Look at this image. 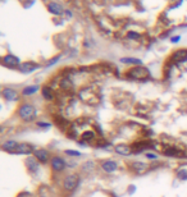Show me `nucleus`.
<instances>
[{"label":"nucleus","instance_id":"f257e3e1","mask_svg":"<svg viewBox=\"0 0 187 197\" xmlns=\"http://www.w3.org/2000/svg\"><path fill=\"white\" fill-rule=\"evenodd\" d=\"M17 114L21 118V121L23 122H31L35 119L36 117V108L32 104H28V102H24V104L19 105L18 110H17Z\"/></svg>","mask_w":187,"mask_h":197},{"label":"nucleus","instance_id":"f03ea898","mask_svg":"<svg viewBox=\"0 0 187 197\" xmlns=\"http://www.w3.org/2000/svg\"><path fill=\"white\" fill-rule=\"evenodd\" d=\"M126 76L128 78L132 80H137V81H143L150 77V72L146 67H142V65H137V67H133L131 69L126 73Z\"/></svg>","mask_w":187,"mask_h":197},{"label":"nucleus","instance_id":"7ed1b4c3","mask_svg":"<svg viewBox=\"0 0 187 197\" xmlns=\"http://www.w3.org/2000/svg\"><path fill=\"white\" fill-rule=\"evenodd\" d=\"M80 186V175L78 174H68L65 175L63 181V188L67 192H73L74 190H77V187Z\"/></svg>","mask_w":187,"mask_h":197},{"label":"nucleus","instance_id":"20e7f679","mask_svg":"<svg viewBox=\"0 0 187 197\" xmlns=\"http://www.w3.org/2000/svg\"><path fill=\"white\" fill-rule=\"evenodd\" d=\"M33 158H35L39 162H41V164H46L48 161H50L52 159H50V154L46 149H42V147H39V149H35L33 150Z\"/></svg>","mask_w":187,"mask_h":197},{"label":"nucleus","instance_id":"39448f33","mask_svg":"<svg viewBox=\"0 0 187 197\" xmlns=\"http://www.w3.org/2000/svg\"><path fill=\"white\" fill-rule=\"evenodd\" d=\"M50 165L54 172H63L67 168V162L62 156H53L50 160Z\"/></svg>","mask_w":187,"mask_h":197},{"label":"nucleus","instance_id":"423d86ee","mask_svg":"<svg viewBox=\"0 0 187 197\" xmlns=\"http://www.w3.org/2000/svg\"><path fill=\"white\" fill-rule=\"evenodd\" d=\"M33 150L35 149L30 143H19L15 147V150L12 151L10 154H14V155H28V154H33Z\"/></svg>","mask_w":187,"mask_h":197},{"label":"nucleus","instance_id":"0eeeda50","mask_svg":"<svg viewBox=\"0 0 187 197\" xmlns=\"http://www.w3.org/2000/svg\"><path fill=\"white\" fill-rule=\"evenodd\" d=\"M2 95H3V97H4L5 100H8V101H17V100L19 99L18 92H17L14 88H10V87L3 88Z\"/></svg>","mask_w":187,"mask_h":197},{"label":"nucleus","instance_id":"6e6552de","mask_svg":"<svg viewBox=\"0 0 187 197\" xmlns=\"http://www.w3.org/2000/svg\"><path fill=\"white\" fill-rule=\"evenodd\" d=\"M114 151L118 154V155H123V156H130L133 154V147L132 146H128V145H117L114 147Z\"/></svg>","mask_w":187,"mask_h":197},{"label":"nucleus","instance_id":"1a4fd4ad","mask_svg":"<svg viewBox=\"0 0 187 197\" xmlns=\"http://www.w3.org/2000/svg\"><path fill=\"white\" fill-rule=\"evenodd\" d=\"M101 169H103V172L110 174V173H114L118 169V164L114 160H105L101 162Z\"/></svg>","mask_w":187,"mask_h":197},{"label":"nucleus","instance_id":"9d476101","mask_svg":"<svg viewBox=\"0 0 187 197\" xmlns=\"http://www.w3.org/2000/svg\"><path fill=\"white\" fill-rule=\"evenodd\" d=\"M3 64L5 65V67H9V68H14V67H18V65H21L19 64V59L17 58V56H14V55H5L4 58H3Z\"/></svg>","mask_w":187,"mask_h":197},{"label":"nucleus","instance_id":"9b49d317","mask_svg":"<svg viewBox=\"0 0 187 197\" xmlns=\"http://www.w3.org/2000/svg\"><path fill=\"white\" fill-rule=\"evenodd\" d=\"M18 68H19V71H21L22 73H31V72H33V71L37 69L39 64L31 63V62H26V63H22Z\"/></svg>","mask_w":187,"mask_h":197},{"label":"nucleus","instance_id":"f8f14e48","mask_svg":"<svg viewBox=\"0 0 187 197\" xmlns=\"http://www.w3.org/2000/svg\"><path fill=\"white\" fill-rule=\"evenodd\" d=\"M18 145H19V142L13 141V140H8V141H5V142L2 143V149H3V151L8 152V154H10L12 151L15 150V147L18 146Z\"/></svg>","mask_w":187,"mask_h":197},{"label":"nucleus","instance_id":"ddd939ff","mask_svg":"<svg viewBox=\"0 0 187 197\" xmlns=\"http://www.w3.org/2000/svg\"><path fill=\"white\" fill-rule=\"evenodd\" d=\"M39 164H40V162L35 158H27L26 159V165L30 169V172H32V173H37L39 172Z\"/></svg>","mask_w":187,"mask_h":197},{"label":"nucleus","instance_id":"4468645a","mask_svg":"<svg viewBox=\"0 0 187 197\" xmlns=\"http://www.w3.org/2000/svg\"><path fill=\"white\" fill-rule=\"evenodd\" d=\"M81 140L83 142H92L96 140V133L95 131L92 129H89V131H85L82 134H81Z\"/></svg>","mask_w":187,"mask_h":197},{"label":"nucleus","instance_id":"2eb2a0df","mask_svg":"<svg viewBox=\"0 0 187 197\" xmlns=\"http://www.w3.org/2000/svg\"><path fill=\"white\" fill-rule=\"evenodd\" d=\"M163 154L165 156H172V158H181L183 156V152L178 149H174V147H167V150L163 151Z\"/></svg>","mask_w":187,"mask_h":197},{"label":"nucleus","instance_id":"dca6fc26","mask_svg":"<svg viewBox=\"0 0 187 197\" xmlns=\"http://www.w3.org/2000/svg\"><path fill=\"white\" fill-rule=\"evenodd\" d=\"M131 166L135 172H139V173L145 172V170H148V168H149V165L145 164V162H142V161H133L131 164Z\"/></svg>","mask_w":187,"mask_h":197},{"label":"nucleus","instance_id":"f3484780","mask_svg":"<svg viewBox=\"0 0 187 197\" xmlns=\"http://www.w3.org/2000/svg\"><path fill=\"white\" fill-rule=\"evenodd\" d=\"M41 93H42V97H44L45 100L48 101H52L54 99V92L52 90V87H49V86H44L41 88Z\"/></svg>","mask_w":187,"mask_h":197},{"label":"nucleus","instance_id":"a211bd4d","mask_svg":"<svg viewBox=\"0 0 187 197\" xmlns=\"http://www.w3.org/2000/svg\"><path fill=\"white\" fill-rule=\"evenodd\" d=\"M39 90H40V86H37V84H33V86H27V87H24L22 90V95L23 96H31V95H33V93H36Z\"/></svg>","mask_w":187,"mask_h":197},{"label":"nucleus","instance_id":"6ab92c4d","mask_svg":"<svg viewBox=\"0 0 187 197\" xmlns=\"http://www.w3.org/2000/svg\"><path fill=\"white\" fill-rule=\"evenodd\" d=\"M187 59V50H178L173 54V60L176 62H185Z\"/></svg>","mask_w":187,"mask_h":197},{"label":"nucleus","instance_id":"aec40b11","mask_svg":"<svg viewBox=\"0 0 187 197\" xmlns=\"http://www.w3.org/2000/svg\"><path fill=\"white\" fill-rule=\"evenodd\" d=\"M49 12L50 13H53L55 15H59V14H62L63 13V9H62V6L56 4V3H50L49 4Z\"/></svg>","mask_w":187,"mask_h":197},{"label":"nucleus","instance_id":"412c9836","mask_svg":"<svg viewBox=\"0 0 187 197\" xmlns=\"http://www.w3.org/2000/svg\"><path fill=\"white\" fill-rule=\"evenodd\" d=\"M121 62L124 64H135V65H141L142 62L137 58H122Z\"/></svg>","mask_w":187,"mask_h":197},{"label":"nucleus","instance_id":"4be33fe9","mask_svg":"<svg viewBox=\"0 0 187 197\" xmlns=\"http://www.w3.org/2000/svg\"><path fill=\"white\" fill-rule=\"evenodd\" d=\"M177 177L181 179V181H187V168L186 166H181L177 170Z\"/></svg>","mask_w":187,"mask_h":197},{"label":"nucleus","instance_id":"5701e85b","mask_svg":"<svg viewBox=\"0 0 187 197\" xmlns=\"http://www.w3.org/2000/svg\"><path fill=\"white\" fill-rule=\"evenodd\" d=\"M65 155H69V156H74V158H80L82 156V154L80 151H76V150H64Z\"/></svg>","mask_w":187,"mask_h":197},{"label":"nucleus","instance_id":"b1692460","mask_svg":"<svg viewBox=\"0 0 187 197\" xmlns=\"http://www.w3.org/2000/svg\"><path fill=\"white\" fill-rule=\"evenodd\" d=\"M127 37H128L130 40H139V39L141 37V35H140V33H137V32L131 31V32L127 33Z\"/></svg>","mask_w":187,"mask_h":197},{"label":"nucleus","instance_id":"393cba45","mask_svg":"<svg viewBox=\"0 0 187 197\" xmlns=\"http://www.w3.org/2000/svg\"><path fill=\"white\" fill-rule=\"evenodd\" d=\"M92 168H94V162L92 161H87V162H85V164L82 165V170H83V172H90Z\"/></svg>","mask_w":187,"mask_h":197},{"label":"nucleus","instance_id":"a878e982","mask_svg":"<svg viewBox=\"0 0 187 197\" xmlns=\"http://www.w3.org/2000/svg\"><path fill=\"white\" fill-rule=\"evenodd\" d=\"M145 158L149 159V160H156V159H158V154H154V152H146V154H145Z\"/></svg>","mask_w":187,"mask_h":197},{"label":"nucleus","instance_id":"bb28decb","mask_svg":"<svg viewBox=\"0 0 187 197\" xmlns=\"http://www.w3.org/2000/svg\"><path fill=\"white\" fill-rule=\"evenodd\" d=\"M37 125L41 128H50L52 127V123H48V122H37Z\"/></svg>","mask_w":187,"mask_h":197},{"label":"nucleus","instance_id":"cd10ccee","mask_svg":"<svg viewBox=\"0 0 187 197\" xmlns=\"http://www.w3.org/2000/svg\"><path fill=\"white\" fill-rule=\"evenodd\" d=\"M59 58H60V56H55L54 59H52V60H50V62L48 63V65H46V67H52V65H54V64L59 60Z\"/></svg>","mask_w":187,"mask_h":197},{"label":"nucleus","instance_id":"c85d7f7f","mask_svg":"<svg viewBox=\"0 0 187 197\" xmlns=\"http://www.w3.org/2000/svg\"><path fill=\"white\" fill-rule=\"evenodd\" d=\"M180 39H181V36H176V37H172V42H173V44H177V42L180 41Z\"/></svg>","mask_w":187,"mask_h":197},{"label":"nucleus","instance_id":"c756f323","mask_svg":"<svg viewBox=\"0 0 187 197\" xmlns=\"http://www.w3.org/2000/svg\"><path fill=\"white\" fill-rule=\"evenodd\" d=\"M23 196H24V193H23V195H21V196H18V197H23Z\"/></svg>","mask_w":187,"mask_h":197}]
</instances>
